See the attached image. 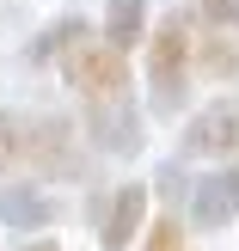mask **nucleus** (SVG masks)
Wrapping results in <instances>:
<instances>
[{"label":"nucleus","instance_id":"20e7f679","mask_svg":"<svg viewBox=\"0 0 239 251\" xmlns=\"http://www.w3.org/2000/svg\"><path fill=\"white\" fill-rule=\"evenodd\" d=\"M178 153H190V159H239V92H221L215 104H203L184 123Z\"/></svg>","mask_w":239,"mask_h":251},{"label":"nucleus","instance_id":"7ed1b4c3","mask_svg":"<svg viewBox=\"0 0 239 251\" xmlns=\"http://www.w3.org/2000/svg\"><path fill=\"white\" fill-rule=\"evenodd\" d=\"M43 178H86V153L68 117H25V166Z\"/></svg>","mask_w":239,"mask_h":251},{"label":"nucleus","instance_id":"9b49d317","mask_svg":"<svg viewBox=\"0 0 239 251\" xmlns=\"http://www.w3.org/2000/svg\"><path fill=\"white\" fill-rule=\"evenodd\" d=\"M25 166V110H0V178Z\"/></svg>","mask_w":239,"mask_h":251},{"label":"nucleus","instance_id":"ddd939ff","mask_svg":"<svg viewBox=\"0 0 239 251\" xmlns=\"http://www.w3.org/2000/svg\"><path fill=\"white\" fill-rule=\"evenodd\" d=\"M141 251H184V221H154V233H147V245Z\"/></svg>","mask_w":239,"mask_h":251},{"label":"nucleus","instance_id":"423d86ee","mask_svg":"<svg viewBox=\"0 0 239 251\" xmlns=\"http://www.w3.org/2000/svg\"><path fill=\"white\" fill-rule=\"evenodd\" d=\"M239 221V159H227L221 172H209L203 184L190 190V227H227Z\"/></svg>","mask_w":239,"mask_h":251},{"label":"nucleus","instance_id":"0eeeda50","mask_svg":"<svg viewBox=\"0 0 239 251\" xmlns=\"http://www.w3.org/2000/svg\"><path fill=\"white\" fill-rule=\"evenodd\" d=\"M147 221V184H123L117 196L105 202V227H98V245L105 251H129L135 233Z\"/></svg>","mask_w":239,"mask_h":251},{"label":"nucleus","instance_id":"f8f14e48","mask_svg":"<svg viewBox=\"0 0 239 251\" xmlns=\"http://www.w3.org/2000/svg\"><path fill=\"white\" fill-rule=\"evenodd\" d=\"M74 37H86V19H55V31H43V37L31 43V61H55Z\"/></svg>","mask_w":239,"mask_h":251},{"label":"nucleus","instance_id":"f257e3e1","mask_svg":"<svg viewBox=\"0 0 239 251\" xmlns=\"http://www.w3.org/2000/svg\"><path fill=\"white\" fill-rule=\"evenodd\" d=\"M190 12H172V19L154 25V37H147V98H154L159 117H172V110H184V92H190L196 68H190Z\"/></svg>","mask_w":239,"mask_h":251},{"label":"nucleus","instance_id":"4468645a","mask_svg":"<svg viewBox=\"0 0 239 251\" xmlns=\"http://www.w3.org/2000/svg\"><path fill=\"white\" fill-rule=\"evenodd\" d=\"M25 251H61V245H55V239H49V233H43V239H31Z\"/></svg>","mask_w":239,"mask_h":251},{"label":"nucleus","instance_id":"1a4fd4ad","mask_svg":"<svg viewBox=\"0 0 239 251\" xmlns=\"http://www.w3.org/2000/svg\"><path fill=\"white\" fill-rule=\"evenodd\" d=\"M147 31V0H110L105 6V43L110 49H135Z\"/></svg>","mask_w":239,"mask_h":251},{"label":"nucleus","instance_id":"39448f33","mask_svg":"<svg viewBox=\"0 0 239 251\" xmlns=\"http://www.w3.org/2000/svg\"><path fill=\"white\" fill-rule=\"evenodd\" d=\"M86 141L98 147V153H117L129 159L135 147H141V110H135V98H98V104H86Z\"/></svg>","mask_w":239,"mask_h":251},{"label":"nucleus","instance_id":"9d476101","mask_svg":"<svg viewBox=\"0 0 239 251\" xmlns=\"http://www.w3.org/2000/svg\"><path fill=\"white\" fill-rule=\"evenodd\" d=\"M190 68H203L209 80H233L239 74V43L221 37V31H209L203 43H190Z\"/></svg>","mask_w":239,"mask_h":251},{"label":"nucleus","instance_id":"f03ea898","mask_svg":"<svg viewBox=\"0 0 239 251\" xmlns=\"http://www.w3.org/2000/svg\"><path fill=\"white\" fill-rule=\"evenodd\" d=\"M61 80L74 86V98L80 104H98V98H123L129 92V68H123V49L110 43H92V31L74 37L68 49H61Z\"/></svg>","mask_w":239,"mask_h":251},{"label":"nucleus","instance_id":"6e6552de","mask_svg":"<svg viewBox=\"0 0 239 251\" xmlns=\"http://www.w3.org/2000/svg\"><path fill=\"white\" fill-rule=\"evenodd\" d=\"M0 221L19 233H43L49 221H61V208L43 184H0Z\"/></svg>","mask_w":239,"mask_h":251}]
</instances>
